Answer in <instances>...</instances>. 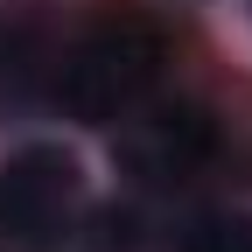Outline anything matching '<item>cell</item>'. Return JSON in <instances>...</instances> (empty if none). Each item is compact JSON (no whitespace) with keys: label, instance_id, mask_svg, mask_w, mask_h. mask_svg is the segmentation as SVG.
<instances>
[{"label":"cell","instance_id":"obj_1","mask_svg":"<svg viewBox=\"0 0 252 252\" xmlns=\"http://www.w3.org/2000/svg\"><path fill=\"white\" fill-rule=\"evenodd\" d=\"M168 70V35L154 28L147 14H98L84 28V35L63 49L56 63V98L70 119H91V126H105V119H126L154 84H161Z\"/></svg>","mask_w":252,"mask_h":252},{"label":"cell","instance_id":"obj_2","mask_svg":"<svg viewBox=\"0 0 252 252\" xmlns=\"http://www.w3.org/2000/svg\"><path fill=\"white\" fill-rule=\"evenodd\" d=\"M84 203V168L77 154L49 140L14 147L0 161V252H49Z\"/></svg>","mask_w":252,"mask_h":252},{"label":"cell","instance_id":"obj_3","mask_svg":"<svg viewBox=\"0 0 252 252\" xmlns=\"http://www.w3.org/2000/svg\"><path fill=\"white\" fill-rule=\"evenodd\" d=\"M182 252H252V224L245 217H196Z\"/></svg>","mask_w":252,"mask_h":252}]
</instances>
